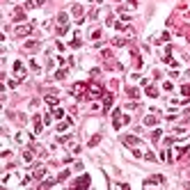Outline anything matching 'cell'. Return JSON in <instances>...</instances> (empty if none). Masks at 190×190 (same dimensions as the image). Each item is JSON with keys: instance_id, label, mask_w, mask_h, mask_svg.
<instances>
[{"instance_id": "cell-7", "label": "cell", "mask_w": 190, "mask_h": 190, "mask_svg": "<svg viewBox=\"0 0 190 190\" xmlns=\"http://www.w3.org/2000/svg\"><path fill=\"white\" fill-rule=\"evenodd\" d=\"M32 25H16V37H28V34H32Z\"/></svg>"}, {"instance_id": "cell-19", "label": "cell", "mask_w": 190, "mask_h": 190, "mask_svg": "<svg viewBox=\"0 0 190 190\" xmlns=\"http://www.w3.org/2000/svg\"><path fill=\"white\" fill-rule=\"evenodd\" d=\"M23 19H25V11H23V9H16V11H14V21H19V23H21Z\"/></svg>"}, {"instance_id": "cell-30", "label": "cell", "mask_w": 190, "mask_h": 190, "mask_svg": "<svg viewBox=\"0 0 190 190\" xmlns=\"http://www.w3.org/2000/svg\"><path fill=\"white\" fill-rule=\"evenodd\" d=\"M80 44H83V41H80V39H71V48H78Z\"/></svg>"}, {"instance_id": "cell-24", "label": "cell", "mask_w": 190, "mask_h": 190, "mask_svg": "<svg viewBox=\"0 0 190 190\" xmlns=\"http://www.w3.org/2000/svg\"><path fill=\"white\" fill-rule=\"evenodd\" d=\"M39 186H41V188H53V186H55V181H53V179H46L44 183H39Z\"/></svg>"}, {"instance_id": "cell-4", "label": "cell", "mask_w": 190, "mask_h": 190, "mask_svg": "<svg viewBox=\"0 0 190 190\" xmlns=\"http://www.w3.org/2000/svg\"><path fill=\"white\" fill-rule=\"evenodd\" d=\"M106 94V92H103V87L99 83H92L89 87H87V99H101V96Z\"/></svg>"}, {"instance_id": "cell-25", "label": "cell", "mask_w": 190, "mask_h": 190, "mask_svg": "<svg viewBox=\"0 0 190 190\" xmlns=\"http://www.w3.org/2000/svg\"><path fill=\"white\" fill-rule=\"evenodd\" d=\"M160 135H163V131H160V128H156V131L151 133V140H153V142H156V140H160Z\"/></svg>"}, {"instance_id": "cell-11", "label": "cell", "mask_w": 190, "mask_h": 190, "mask_svg": "<svg viewBox=\"0 0 190 190\" xmlns=\"http://www.w3.org/2000/svg\"><path fill=\"white\" fill-rule=\"evenodd\" d=\"M73 188H89V176H87V174H83L76 183H73Z\"/></svg>"}, {"instance_id": "cell-5", "label": "cell", "mask_w": 190, "mask_h": 190, "mask_svg": "<svg viewBox=\"0 0 190 190\" xmlns=\"http://www.w3.org/2000/svg\"><path fill=\"white\" fill-rule=\"evenodd\" d=\"M112 103H114V94L112 92H106V94H103V112H110Z\"/></svg>"}, {"instance_id": "cell-33", "label": "cell", "mask_w": 190, "mask_h": 190, "mask_svg": "<svg viewBox=\"0 0 190 190\" xmlns=\"http://www.w3.org/2000/svg\"><path fill=\"white\" fill-rule=\"evenodd\" d=\"M163 87H165V92H172V87H174V85H172V83H170V80H167V83H165V85H163Z\"/></svg>"}, {"instance_id": "cell-16", "label": "cell", "mask_w": 190, "mask_h": 190, "mask_svg": "<svg viewBox=\"0 0 190 190\" xmlns=\"http://www.w3.org/2000/svg\"><path fill=\"white\" fill-rule=\"evenodd\" d=\"M34 133H41V117L34 114Z\"/></svg>"}, {"instance_id": "cell-17", "label": "cell", "mask_w": 190, "mask_h": 190, "mask_svg": "<svg viewBox=\"0 0 190 190\" xmlns=\"http://www.w3.org/2000/svg\"><path fill=\"white\" fill-rule=\"evenodd\" d=\"M126 94H128L131 99H137V96H140V89H137V87H128V89H126Z\"/></svg>"}, {"instance_id": "cell-3", "label": "cell", "mask_w": 190, "mask_h": 190, "mask_svg": "<svg viewBox=\"0 0 190 190\" xmlns=\"http://www.w3.org/2000/svg\"><path fill=\"white\" fill-rule=\"evenodd\" d=\"M87 87H89L87 83H76L71 87V94L76 96V99H85V96H87Z\"/></svg>"}, {"instance_id": "cell-12", "label": "cell", "mask_w": 190, "mask_h": 190, "mask_svg": "<svg viewBox=\"0 0 190 190\" xmlns=\"http://www.w3.org/2000/svg\"><path fill=\"white\" fill-rule=\"evenodd\" d=\"M145 94L149 96V99H156V96H158V89L153 87V85H145Z\"/></svg>"}, {"instance_id": "cell-13", "label": "cell", "mask_w": 190, "mask_h": 190, "mask_svg": "<svg viewBox=\"0 0 190 190\" xmlns=\"http://www.w3.org/2000/svg\"><path fill=\"white\" fill-rule=\"evenodd\" d=\"M156 124H158L156 114H147V117H145V126H156Z\"/></svg>"}, {"instance_id": "cell-18", "label": "cell", "mask_w": 190, "mask_h": 190, "mask_svg": "<svg viewBox=\"0 0 190 190\" xmlns=\"http://www.w3.org/2000/svg\"><path fill=\"white\" fill-rule=\"evenodd\" d=\"M67 73H69L67 69H57V71H55V78H57V80H64V78H67Z\"/></svg>"}, {"instance_id": "cell-23", "label": "cell", "mask_w": 190, "mask_h": 190, "mask_svg": "<svg viewBox=\"0 0 190 190\" xmlns=\"http://www.w3.org/2000/svg\"><path fill=\"white\" fill-rule=\"evenodd\" d=\"M156 41H158V44H163V41H170V32H163V34H160V37L156 39Z\"/></svg>"}, {"instance_id": "cell-9", "label": "cell", "mask_w": 190, "mask_h": 190, "mask_svg": "<svg viewBox=\"0 0 190 190\" xmlns=\"http://www.w3.org/2000/svg\"><path fill=\"white\" fill-rule=\"evenodd\" d=\"M14 71H16V78H19V80L25 78V67H23V62H19V60L14 62Z\"/></svg>"}, {"instance_id": "cell-29", "label": "cell", "mask_w": 190, "mask_h": 190, "mask_svg": "<svg viewBox=\"0 0 190 190\" xmlns=\"http://www.w3.org/2000/svg\"><path fill=\"white\" fill-rule=\"evenodd\" d=\"M64 179H69V170H64L60 176H57V181H64Z\"/></svg>"}, {"instance_id": "cell-32", "label": "cell", "mask_w": 190, "mask_h": 190, "mask_svg": "<svg viewBox=\"0 0 190 190\" xmlns=\"http://www.w3.org/2000/svg\"><path fill=\"white\" fill-rule=\"evenodd\" d=\"M23 158H25L28 163H30V160H32V151H25V153H23Z\"/></svg>"}, {"instance_id": "cell-26", "label": "cell", "mask_w": 190, "mask_h": 190, "mask_svg": "<svg viewBox=\"0 0 190 190\" xmlns=\"http://www.w3.org/2000/svg\"><path fill=\"white\" fill-rule=\"evenodd\" d=\"M181 94L186 96V99H190V85H183V87H181Z\"/></svg>"}, {"instance_id": "cell-8", "label": "cell", "mask_w": 190, "mask_h": 190, "mask_svg": "<svg viewBox=\"0 0 190 190\" xmlns=\"http://www.w3.org/2000/svg\"><path fill=\"white\" fill-rule=\"evenodd\" d=\"M122 142L126 147H140V137H135V135H124Z\"/></svg>"}, {"instance_id": "cell-15", "label": "cell", "mask_w": 190, "mask_h": 190, "mask_svg": "<svg viewBox=\"0 0 190 190\" xmlns=\"http://www.w3.org/2000/svg\"><path fill=\"white\" fill-rule=\"evenodd\" d=\"M50 114H53L55 119H62V117H64V110H62V108H57V106H55L53 110H50Z\"/></svg>"}, {"instance_id": "cell-1", "label": "cell", "mask_w": 190, "mask_h": 190, "mask_svg": "<svg viewBox=\"0 0 190 190\" xmlns=\"http://www.w3.org/2000/svg\"><path fill=\"white\" fill-rule=\"evenodd\" d=\"M128 122H131V117H128V114H122V110L112 112V126H114V128H122V126L128 124Z\"/></svg>"}, {"instance_id": "cell-20", "label": "cell", "mask_w": 190, "mask_h": 190, "mask_svg": "<svg viewBox=\"0 0 190 190\" xmlns=\"http://www.w3.org/2000/svg\"><path fill=\"white\" fill-rule=\"evenodd\" d=\"M71 11H73V16H76V21L80 19V16H83V7H80V5H73V9H71Z\"/></svg>"}, {"instance_id": "cell-27", "label": "cell", "mask_w": 190, "mask_h": 190, "mask_svg": "<svg viewBox=\"0 0 190 190\" xmlns=\"http://www.w3.org/2000/svg\"><path fill=\"white\" fill-rule=\"evenodd\" d=\"M99 142H101V135H94V137H92V140H89V147H96V145H99Z\"/></svg>"}, {"instance_id": "cell-28", "label": "cell", "mask_w": 190, "mask_h": 190, "mask_svg": "<svg viewBox=\"0 0 190 190\" xmlns=\"http://www.w3.org/2000/svg\"><path fill=\"white\" fill-rule=\"evenodd\" d=\"M39 41H37V39H30V41H25V48H34V46H37Z\"/></svg>"}, {"instance_id": "cell-22", "label": "cell", "mask_w": 190, "mask_h": 190, "mask_svg": "<svg viewBox=\"0 0 190 190\" xmlns=\"http://www.w3.org/2000/svg\"><path fill=\"white\" fill-rule=\"evenodd\" d=\"M89 37L94 39V41H99V39H101V30H99V28H96V30H92V34H89Z\"/></svg>"}, {"instance_id": "cell-21", "label": "cell", "mask_w": 190, "mask_h": 190, "mask_svg": "<svg viewBox=\"0 0 190 190\" xmlns=\"http://www.w3.org/2000/svg\"><path fill=\"white\" fill-rule=\"evenodd\" d=\"M128 41H126L124 37H117V39H112V46H126Z\"/></svg>"}, {"instance_id": "cell-14", "label": "cell", "mask_w": 190, "mask_h": 190, "mask_svg": "<svg viewBox=\"0 0 190 190\" xmlns=\"http://www.w3.org/2000/svg\"><path fill=\"white\" fill-rule=\"evenodd\" d=\"M44 174H46V170L41 167V165H39V167H34V170H32V176H34V179H41Z\"/></svg>"}, {"instance_id": "cell-2", "label": "cell", "mask_w": 190, "mask_h": 190, "mask_svg": "<svg viewBox=\"0 0 190 190\" xmlns=\"http://www.w3.org/2000/svg\"><path fill=\"white\" fill-rule=\"evenodd\" d=\"M55 21H57V34L62 37V34L67 32V28H69V14H67V11H62V14H57Z\"/></svg>"}, {"instance_id": "cell-6", "label": "cell", "mask_w": 190, "mask_h": 190, "mask_svg": "<svg viewBox=\"0 0 190 190\" xmlns=\"http://www.w3.org/2000/svg\"><path fill=\"white\" fill-rule=\"evenodd\" d=\"M160 183H165V176L163 174H153V176H149V179L145 181V188L147 186H160Z\"/></svg>"}, {"instance_id": "cell-31", "label": "cell", "mask_w": 190, "mask_h": 190, "mask_svg": "<svg viewBox=\"0 0 190 190\" xmlns=\"http://www.w3.org/2000/svg\"><path fill=\"white\" fill-rule=\"evenodd\" d=\"M145 158H147V160H151V163H153V160H156V156H153L151 151H147V153H145Z\"/></svg>"}, {"instance_id": "cell-10", "label": "cell", "mask_w": 190, "mask_h": 190, "mask_svg": "<svg viewBox=\"0 0 190 190\" xmlns=\"http://www.w3.org/2000/svg\"><path fill=\"white\" fill-rule=\"evenodd\" d=\"M46 103H48L50 108H55L57 103H60V96H57V94H53V92H48V94H46Z\"/></svg>"}]
</instances>
